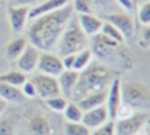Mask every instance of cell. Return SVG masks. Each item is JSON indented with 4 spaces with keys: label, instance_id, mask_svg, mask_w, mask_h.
<instances>
[{
    "label": "cell",
    "instance_id": "cell-1",
    "mask_svg": "<svg viewBox=\"0 0 150 135\" xmlns=\"http://www.w3.org/2000/svg\"><path fill=\"white\" fill-rule=\"evenodd\" d=\"M73 15V4L69 2L60 9L32 19L33 21L28 26L26 33L27 41L41 52L55 50L57 42Z\"/></svg>",
    "mask_w": 150,
    "mask_h": 135
},
{
    "label": "cell",
    "instance_id": "cell-2",
    "mask_svg": "<svg viewBox=\"0 0 150 135\" xmlns=\"http://www.w3.org/2000/svg\"><path fill=\"white\" fill-rule=\"evenodd\" d=\"M115 76L117 75L114 74V70L107 66L98 61H91L87 68L79 72L77 83L70 100L76 102L88 94L107 90Z\"/></svg>",
    "mask_w": 150,
    "mask_h": 135
},
{
    "label": "cell",
    "instance_id": "cell-3",
    "mask_svg": "<svg viewBox=\"0 0 150 135\" xmlns=\"http://www.w3.org/2000/svg\"><path fill=\"white\" fill-rule=\"evenodd\" d=\"M89 43L88 36L81 29L77 18L74 15L70 18L69 22L67 23L59 42L55 48L56 54L62 58L68 54H75L84 48H87Z\"/></svg>",
    "mask_w": 150,
    "mask_h": 135
},
{
    "label": "cell",
    "instance_id": "cell-4",
    "mask_svg": "<svg viewBox=\"0 0 150 135\" xmlns=\"http://www.w3.org/2000/svg\"><path fill=\"white\" fill-rule=\"evenodd\" d=\"M122 101L129 104L135 112L150 108V86L141 80L121 81Z\"/></svg>",
    "mask_w": 150,
    "mask_h": 135
},
{
    "label": "cell",
    "instance_id": "cell-5",
    "mask_svg": "<svg viewBox=\"0 0 150 135\" xmlns=\"http://www.w3.org/2000/svg\"><path fill=\"white\" fill-rule=\"evenodd\" d=\"M148 115L143 112H135L128 117L116 119L115 135H136L142 131L148 121Z\"/></svg>",
    "mask_w": 150,
    "mask_h": 135
},
{
    "label": "cell",
    "instance_id": "cell-6",
    "mask_svg": "<svg viewBox=\"0 0 150 135\" xmlns=\"http://www.w3.org/2000/svg\"><path fill=\"white\" fill-rule=\"evenodd\" d=\"M105 20L112 23L123 35L125 42H132L136 33V25L132 15L127 12H114L105 15Z\"/></svg>",
    "mask_w": 150,
    "mask_h": 135
},
{
    "label": "cell",
    "instance_id": "cell-7",
    "mask_svg": "<svg viewBox=\"0 0 150 135\" xmlns=\"http://www.w3.org/2000/svg\"><path fill=\"white\" fill-rule=\"evenodd\" d=\"M30 80L35 86L36 95L40 96L41 99L46 100L52 96L61 95L59 82H57L56 77L43 74V73H38V74L33 75V77Z\"/></svg>",
    "mask_w": 150,
    "mask_h": 135
},
{
    "label": "cell",
    "instance_id": "cell-8",
    "mask_svg": "<svg viewBox=\"0 0 150 135\" xmlns=\"http://www.w3.org/2000/svg\"><path fill=\"white\" fill-rule=\"evenodd\" d=\"M122 93H121V79L115 76L111 81L110 86L107 89V97H105V108L108 110L109 120L115 121L117 110L122 104Z\"/></svg>",
    "mask_w": 150,
    "mask_h": 135
},
{
    "label": "cell",
    "instance_id": "cell-9",
    "mask_svg": "<svg viewBox=\"0 0 150 135\" xmlns=\"http://www.w3.org/2000/svg\"><path fill=\"white\" fill-rule=\"evenodd\" d=\"M40 73L57 77L64 69L62 66L61 58L57 54H54L52 52H41L38 67Z\"/></svg>",
    "mask_w": 150,
    "mask_h": 135
},
{
    "label": "cell",
    "instance_id": "cell-10",
    "mask_svg": "<svg viewBox=\"0 0 150 135\" xmlns=\"http://www.w3.org/2000/svg\"><path fill=\"white\" fill-rule=\"evenodd\" d=\"M40 53H41V50H39L35 46H33L32 43L28 42L27 46L25 47L23 52L16 59V67H18L16 69L21 70L25 74L33 73L38 67Z\"/></svg>",
    "mask_w": 150,
    "mask_h": 135
},
{
    "label": "cell",
    "instance_id": "cell-11",
    "mask_svg": "<svg viewBox=\"0 0 150 135\" xmlns=\"http://www.w3.org/2000/svg\"><path fill=\"white\" fill-rule=\"evenodd\" d=\"M108 121H109V115H108L105 104L96 107V108L87 110V112H83V116L81 120V122L84 126H87L90 130L101 127L102 124H104Z\"/></svg>",
    "mask_w": 150,
    "mask_h": 135
},
{
    "label": "cell",
    "instance_id": "cell-12",
    "mask_svg": "<svg viewBox=\"0 0 150 135\" xmlns=\"http://www.w3.org/2000/svg\"><path fill=\"white\" fill-rule=\"evenodd\" d=\"M56 79H57V82H59L61 95L64 96L66 99L70 100L71 95H73V92L75 89V86L77 83L79 72L73 70V69H64Z\"/></svg>",
    "mask_w": 150,
    "mask_h": 135
},
{
    "label": "cell",
    "instance_id": "cell-13",
    "mask_svg": "<svg viewBox=\"0 0 150 135\" xmlns=\"http://www.w3.org/2000/svg\"><path fill=\"white\" fill-rule=\"evenodd\" d=\"M29 7H14L9 6L7 9L8 20L11 25V29L14 33H21L26 27V22L28 19Z\"/></svg>",
    "mask_w": 150,
    "mask_h": 135
},
{
    "label": "cell",
    "instance_id": "cell-14",
    "mask_svg": "<svg viewBox=\"0 0 150 135\" xmlns=\"http://www.w3.org/2000/svg\"><path fill=\"white\" fill-rule=\"evenodd\" d=\"M77 21H79V25H80L81 29L83 31V33L88 38H91V36L98 34L101 32V28H102V25H103L102 19H100L98 16H96L93 13L79 14Z\"/></svg>",
    "mask_w": 150,
    "mask_h": 135
},
{
    "label": "cell",
    "instance_id": "cell-15",
    "mask_svg": "<svg viewBox=\"0 0 150 135\" xmlns=\"http://www.w3.org/2000/svg\"><path fill=\"white\" fill-rule=\"evenodd\" d=\"M71 0H45L43 2L39 4V5H35L33 6L32 8H29V12H28V19H35L42 14H46V13H50V12H54L56 9H60L62 8L63 6L68 5Z\"/></svg>",
    "mask_w": 150,
    "mask_h": 135
},
{
    "label": "cell",
    "instance_id": "cell-16",
    "mask_svg": "<svg viewBox=\"0 0 150 135\" xmlns=\"http://www.w3.org/2000/svg\"><path fill=\"white\" fill-rule=\"evenodd\" d=\"M28 131L30 135H50L52 126L46 116L36 114L28 122Z\"/></svg>",
    "mask_w": 150,
    "mask_h": 135
},
{
    "label": "cell",
    "instance_id": "cell-17",
    "mask_svg": "<svg viewBox=\"0 0 150 135\" xmlns=\"http://www.w3.org/2000/svg\"><path fill=\"white\" fill-rule=\"evenodd\" d=\"M105 97H107V90H102V92L88 94L82 99H80L79 101H76V103L83 112H87L96 107L103 106L105 103Z\"/></svg>",
    "mask_w": 150,
    "mask_h": 135
},
{
    "label": "cell",
    "instance_id": "cell-18",
    "mask_svg": "<svg viewBox=\"0 0 150 135\" xmlns=\"http://www.w3.org/2000/svg\"><path fill=\"white\" fill-rule=\"evenodd\" d=\"M0 97L7 102L9 101L14 103H21L26 100L25 95L22 94L19 87H15L5 82H0Z\"/></svg>",
    "mask_w": 150,
    "mask_h": 135
},
{
    "label": "cell",
    "instance_id": "cell-19",
    "mask_svg": "<svg viewBox=\"0 0 150 135\" xmlns=\"http://www.w3.org/2000/svg\"><path fill=\"white\" fill-rule=\"evenodd\" d=\"M28 41L26 39V36H20V38H15L12 41H9L5 48V55L7 59L9 60H16L20 54L23 52L25 47L27 46Z\"/></svg>",
    "mask_w": 150,
    "mask_h": 135
},
{
    "label": "cell",
    "instance_id": "cell-20",
    "mask_svg": "<svg viewBox=\"0 0 150 135\" xmlns=\"http://www.w3.org/2000/svg\"><path fill=\"white\" fill-rule=\"evenodd\" d=\"M93 53L89 48H84L77 53H75L74 56V63H73V70L81 72L84 68H87L91 61H93Z\"/></svg>",
    "mask_w": 150,
    "mask_h": 135
},
{
    "label": "cell",
    "instance_id": "cell-21",
    "mask_svg": "<svg viewBox=\"0 0 150 135\" xmlns=\"http://www.w3.org/2000/svg\"><path fill=\"white\" fill-rule=\"evenodd\" d=\"M27 80V76L25 73H22L19 69H11L4 74H0V82H5L15 87H21L23 82Z\"/></svg>",
    "mask_w": 150,
    "mask_h": 135
},
{
    "label": "cell",
    "instance_id": "cell-22",
    "mask_svg": "<svg viewBox=\"0 0 150 135\" xmlns=\"http://www.w3.org/2000/svg\"><path fill=\"white\" fill-rule=\"evenodd\" d=\"M68 122H81L83 116V110L79 107L75 101H68L64 110L62 112Z\"/></svg>",
    "mask_w": 150,
    "mask_h": 135
},
{
    "label": "cell",
    "instance_id": "cell-23",
    "mask_svg": "<svg viewBox=\"0 0 150 135\" xmlns=\"http://www.w3.org/2000/svg\"><path fill=\"white\" fill-rule=\"evenodd\" d=\"M100 33H102V34H104L105 36H108L109 39H111V40H114V41H116V42H118V43H121V45H123V43H125V41H124V38H123V35H122V33L112 25V23H110V22H108V21H105V22H103V25H102V28H101V32Z\"/></svg>",
    "mask_w": 150,
    "mask_h": 135
},
{
    "label": "cell",
    "instance_id": "cell-24",
    "mask_svg": "<svg viewBox=\"0 0 150 135\" xmlns=\"http://www.w3.org/2000/svg\"><path fill=\"white\" fill-rule=\"evenodd\" d=\"M91 130L82 122H66L64 135H90Z\"/></svg>",
    "mask_w": 150,
    "mask_h": 135
},
{
    "label": "cell",
    "instance_id": "cell-25",
    "mask_svg": "<svg viewBox=\"0 0 150 135\" xmlns=\"http://www.w3.org/2000/svg\"><path fill=\"white\" fill-rule=\"evenodd\" d=\"M68 99H66L64 96L62 95H56V96H52L49 99H46L45 100V103L48 108H50L54 112H57V113H62L68 103Z\"/></svg>",
    "mask_w": 150,
    "mask_h": 135
},
{
    "label": "cell",
    "instance_id": "cell-26",
    "mask_svg": "<svg viewBox=\"0 0 150 135\" xmlns=\"http://www.w3.org/2000/svg\"><path fill=\"white\" fill-rule=\"evenodd\" d=\"M138 22L143 26H150V0L144 1L137 9Z\"/></svg>",
    "mask_w": 150,
    "mask_h": 135
},
{
    "label": "cell",
    "instance_id": "cell-27",
    "mask_svg": "<svg viewBox=\"0 0 150 135\" xmlns=\"http://www.w3.org/2000/svg\"><path fill=\"white\" fill-rule=\"evenodd\" d=\"M73 8L77 14H88L93 11V1L91 0H74Z\"/></svg>",
    "mask_w": 150,
    "mask_h": 135
},
{
    "label": "cell",
    "instance_id": "cell-28",
    "mask_svg": "<svg viewBox=\"0 0 150 135\" xmlns=\"http://www.w3.org/2000/svg\"><path fill=\"white\" fill-rule=\"evenodd\" d=\"M90 135H115V123L112 120H109L98 128L91 130Z\"/></svg>",
    "mask_w": 150,
    "mask_h": 135
},
{
    "label": "cell",
    "instance_id": "cell-29",
    "mask_svg": "<svg viewBox=\"0 0 150 135\" xmlns=\"http://www.w3.org/2000/svg\"><path fill=\"white\" fill-rule=\"evenodd\" d=\"M93 1V6H95L97 9L100 11H103V12H109L108 14L110 13H114L112 8L117 5L115 0H91ZM107 14V15H108Z\"/></svg>",
    "mask_w": 150,
    "mask_h": 135
},
{
    "label": "cell",
    "instance_id": "cell-30",
    "mask_svg": "<svg viewBox=\"0 0 150 135\" xmlns=\"http://www.w3.org/2000/svg\"><path fill=\"white\" fill-rule=\"evenodd\" d=\"M21 92L25 95V97H35L36 96V89L32 80H26L23 85L21 86Z\"/></svg>",
    "mask_w": 150,
    "mask_h": 135
},
{
    "label": "cell",
    "instance_id": "cell-31",
    "mask_svg": "<svg viewBox=\"0 0 150 135\" xmlns=\"http://www.w3.org/2000/svg\"><path fill=\"white\" fill-rule=\"evenodd\" d=\"M139 47L150 48V26H145L143 28L139 38Z\"/></svg>",
    "mask_w": 150,
    "mask_h": 135
},
{
    "label": "cell",
    "instance_id": "cell-32",
    "mask_svg": "<svg viewBox=\"0 0 150 135\" xmlns=\"http://www.w3.org/2000/svg\"><path fill=\"white\" fill-rule=\"evenodd\" d=\"M115 1L127 13H132L134 9H135V4L132 2V0H115Z\"/></svg>",
    "mask_w": 150,
    "mask_h": 135
},
{
    "label": "cell",
    "instance_id": "cell-33",
    "mask_svg": "<svg viewBox=\"0 0 150 135\" xmlns=\"http://www.w3.org/2000/svg\"><path fill=\"white\" fill-rule=\"evenodd\" d=\"M0 135H14L13 128L7 120H0Z\"/></svg>",
    "mask_w": 150,
    "mask_h": 135
},
{
    "label": "cell",
    "instance_id": "cell-34",
    "mask_svg": "<svg viewBox=\"0 0 150 135\" xmlns=\"http://www.w3.org/2000/svg\"><path fill=\"white\" fill-rule=\"evenodd\" d=\"M38 0H9V6L14 7H29L34 6Z\"/></svg>",
    "mask_w": 150,
    "mask_h": 135
},
{
    "label": "cell",
    "instance_id": "cell-35",
    "mask_svg": "<svg viewBox=\"0 0 150 135\" xmlns=\"http://www.w3.org/2000/svg\"><path fill=\"white\" fill-rule=\"evenodd\" d=\"M74 56L75 54H68L61 58L63 69H73V63H74Z\"/></svg>",
    "mask_w": 150,
    "mask_h": 135
},
{
    "label": "cell",
    "instance_id": "cell-36",
    "mask_svg": "<svg viewBox=\"0 0 150 135\" xmlns=\"http://www.w3.org/2000/svg\"><path fill=\"white\" fill-rule=\"evenodd\" d=\"M6 107H7V101H5L4 99H1V97H0V115L5 112Z\"/></svg>",
    "mask_w": 150,
    "mask_h": 135
},
{
    "label": "cell",
    "instance_id": "cell-37",
    "mask_svg": "<svg viewBox=\"0 0 150 135\" xmlns=\"http://www.w3.org/2000/svg\"><path fill=\"white\" fill-rule=\"evenodd\" d=\"M145 127H148L146 128V135H150V119H148V121H146V123H145Z\"/></svg>",
    "mask_w": 150,
    "mask_h": 135
},
{
    "label": "cell",
    "instance_id": "cell-38",
    "mask_svg": "<svg viewBox=\"0 0 150 135\" xmlns=\"http://www.w3.org/2000/svg\"><path fill=\"white\" fill-rule=\"evenodd\" d=\"M136 135H146V134H144V133L141 131V133H138V134H136Z\"/></svg>",
    "mask_w": 150,
    "mask_h": 135
},
{
    "label": "cell",
    "instance_id": "cell-39",
    "mask_svg": "<svg viewBox=\"0 0 150 135\" xmlns=\"http://www.w3.org/2000/svg\"><path fill=\"white\" fill-rule=\"evenodd\" d=\"M132 2H134V4L136 5V2H137V0H132Z\"/></svg>",
    "mask_w": 150,
    "mask_h": 135
}]
</instances>
